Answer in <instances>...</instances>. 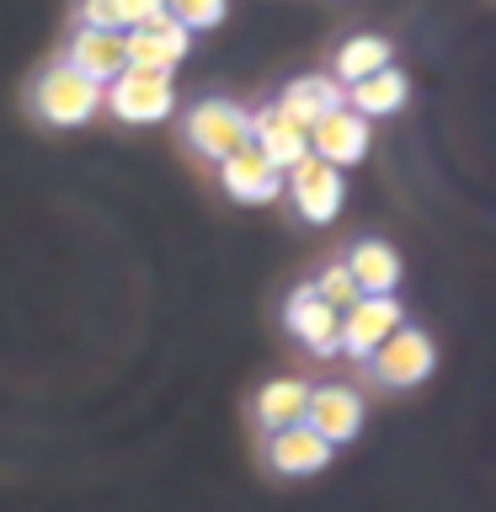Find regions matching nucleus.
I'll return each mask as SVG.
<instances>
[{
  "label": "nucleus",
  "mask_w": 496,
  "mask_h": 512,
  "mask_svg": "<svg viewBox=\"0 0 496 512\" xmlns=\"http://www.w3.org/2000/svg\"><path fill=\"white\" fill-rule=\"evenodd\" d=\"M32 112L48 128H86L102 112V86L86 80L80 70H70L64 59H54L48 70L32 80Z\"/></svg>",
  "instance_id": "obj_1"
},
{
  "label": "nucleus",
  "mask_w": 496,
  "mask_h": 512,
  "mask_svg": "<svg viewBox=\"0 0 496 512\" xmlns=\"http://www.w3.org/2000/svg\"><path fill=\"white\" fill-rule=\"evenodd\" d=\"M102 112H112V118L128 123V128L166 123L176 112V80L160 75V70H134V64H123V70L102 86Z\"/></svg>",
  "instance_id": "obj_2"
},
{
  "label": "nucleus",
  "mask_w": 496,
  "mask_h": 512,
  "mask_svg": "<svg viewBox=\"0 0 496 512\" xmlns=\"http://www.w3.org/2000/svg\"><path fill=\"white\" fill-rule=\"evenodd\" d=\"M187 144L219 166V160H230L235 150L251 144V112L230 96H203V102L187 107Z\"/></svg>",
  "instance_id": "obj_3"
},
{
  "label": "nucleus",
  "mask_w": 496,
  "mask_h": 512,
  "mask_svg": "<svg viewBox=\"0 0 496 512\" xmlns=\"http://www.w3.org/2000/svg\"><path fill=\"white\" fill-rule=\"evenodd\" d=\"M406 326V310H400L395 294H379V299H358L352 310H342V326H336V352L368 363L374 352L390 342V336Z\"/></svg>",
  "instance_id": "obj_4"
},
{
  "label": "nucleus",
  "mask_w": 496,
  "mask_h": 512,
  "mask_svg": "<svg viewBox=\"0 0 496 512\" xmlns=\"http://www.w3.org/2000/svg\"><path fill=\"white\" fill-rule=\"evenodd\" d=\"M283 187H288V203L299 208L304 224H331L336 214H342V198H347L342 171H331L326 160H315V155H304L299 166H288Z\"/></svg>",
  "instance_id": "obj_5"
},
{
  "label": "nucleus",
  "mask_w": 496,
  "mask_h": 512,
  "mask_svg": "<svg viewBox=\"0 0 496 512\" xmlns=\"http://www.w3.org/2000/svg\"><path fill=\"white\" fill-rule=\"evenodd\" d=\"M368 368H374V379L384 384V390H411V384L432 379V368H438V347H432L427 331L400 326L390 342L368 358Z\"/></svg>",
  "instance_id": "obj_6"
},
{
  "label": "nucleus",
  "mask_w": 496,
  "mask_h": 512,
  "mask_svg": "<svg viewBox=\"0 0 496 512\" xmlns=\"http://www.w3.org/2000/svg\"><path fill=\"white\" fill-rule=\"evenodd\" d=\"M304 427L315 438L336 443H352L363 427V395L352 384H310V406H304Z\"/></svg>",
  "instance_id": "obj_7"
},
{
  "label": "nucleus",
  "mask_w": 496,
  "mask_h": 512,
  "mask_svg": "<svg viewBox=\"0 0 496 512\" xmlns=\"http://www.w3.org/2000/svg\"><path fill=\"white\" fill-rule=\"evenodd\" d=\"M187 48H192V32H182V27L171 22V16H160V22H150V27L123 32V59L134 64V70H160V75H171L176 64L187 59Z\"/></svg>",
  "instance_id": "obj_8"
},
{
  "label": "nucleus",
  "mask_w": 496,
  "mask_h": 512,
  "mask_svg": "<svg viewBox=\"0 0 496 512\" xmlns=\"http://www.w3.org/2000/svg\"><path fill=\"white\" fill-rule=\"evenodd\" d=\"M310 155L326 160L331 171L358 166V160L368 155V118H358V112H347V107L326 112V118L310 128Z\"/></svg>",
  "instance_id": "obj_9"
},
{
  "label": "nucleus",
  "mask_w": 496,
  "mask_h": 512,
  "mask_svg": "<svg viewBox=\"0 0 496 512\" xmlns=\"http://www.w3.org/2000/svg\"><path fill=\"white\" fill-rule=\"evenodd\" d=\"M283 320H288V331L304 342V352H315V358H336V326H342V315L326 310V304L315 299L310 283H299L294 294H288Z\"/></svg>",
  "instance_id": "obj_10"
},
{
  "label": "nucleus",
  "mask_w": 496,
  "mask_h": 512,
  "mask_svg": "<svg viewBox=\"0 0 496 512\" xmlns=\"http://www.w3.org/2000/svg\"><path fill=\"white\" fill-rule=\"evenodd\" d=\"M331 464V443L326 438H315L310 427H283V432H267V470L272 475H288V480H299V475H320Z\"/></svg>",
  "instance_id": "obj_11"
},
{
  "label": "nucleus",
  "mask_w": 496,
  "mask_h": 512,
  "mask_svg": "<svg viewBox=\"0 0 496 512\" xmlns=\"http://www.w3.org/2000/svg\"><path fill=\"white\" fill-rule=\"evenodd\" d=\"M219 187L230 192L235 203H278L283 198V171H272L246 144V150H235L230 160H219Z\"/></svg>",
  "instance_id": "obj_12"
},
{
  "label": "nucleus",
  "mask_w": 496,
  "mask_h": 512,
  "mask_svg": "<svg viewBox=\"0 0 496 512\" xmlns=\"http://www.w3.org/2000/svg\"><path fill=\"white\" fill-rule=\"evenodd\" d=\"M251 150L262 155L272 171H288L310 155V134L288 123L278 107H262V112H251Z\"/></svg>",
  "instance_id": "obj_13"
},
{
  "label": "nucleus",
  "mask_w": 496,
  "mask_h": 512,
  "mask_svg": "<svg viewBox=\"0 0 496 512\" xmlns=\"http://www.w3.org/2000/svg\"><path fill=\"white\" fill-rule=\"evenodd\" d=\"M272 107H278L294 128H304V134H310V128L326 118V112L347 107V91L336 86V80H326V75H299V80H288L283 96H278Z\"/></svg>",
  "instance_id": "obj_14"
},
{
  "label": "nucleus",
  "mask_w": 496,
  "mask_h": 512,
  "mask_svg": "<svg viewBox=\"0 0 496 512\" xmlns=\"http://www.w3.org/2000/svg\"><path fill=\"white\" fill-rule=\"evenodd\" d=\"M342 267L352 272V283H358L363 299H379V294H395L400 288V251L390 240H358Z\"/></svg>",
  "instance_id": "obj_15"
},
{
  "label": "nucleus",
  "mask_w": 496,
  "mask_h": 512,
  "mask_svg": "<svg viewBox=\"0 0 496 512\" xmlns=\"http://www.w3.org/2000/svg\"><path fill=\"white\" fill-rule=\"evenodd\" d=\"M64 64H70V70H80L86 80H96V86H107V80L128 64V59H123V32H91V27H75Z\"/></svg>",
  "instance_id": "obj_16"
},
{
  "label": "nucleus",
  "mask_w": 496,
  "mask_h": 512,
  "mask_svg": "<svg viewBox=\"0 0 496 512\" xmlns=\"http://www.w3.org/2000/svg\"><path fill=\"white\" fill-rule=\"evenodd\" d=\"M304 406H310V384L304 379H267L251 400V416L262 432H283L304 422Z\"/></svg>",
  "instance_id": "obj_17"
},
{
  "label": "nucleus",
  "mask_w": 496,
  "mask_h": 512,
  "mask_svg": "<svg viewBox=\"0 0 496 512\" xmlns=\"http://www.w3.org/2000/svg\"><path fill=\"white\" fill-rule=\"evenodd\" d=\"M390 64H395L390 38H379V32H358V38H347L342 48H336V59H331V80L347 91V86H358V80H368V75L390 70Z\"/></svg>",
  "instance_id": "obj_18"
},
{
  "label": "nucleus",
  "mask_w": 496,
  "mask_h": 512,
  "mask_svg": "<svg viewBox=\"0 0 496 512\" xmlns=\"http://www.w3.org/2000/svg\"><path fill=\"white\" fill-rule=\"evenodd\" d=\"M406 96H411V80H406V70L390 64V70L347 86V112H358V118H390V112L406 107Z\"/></svg>",
  "instance_id": "obj_19"
},
{
  "label": "nucleus",
  "mask_w": 496,
  "mask_h": 512,
  "mask_svg": "<svg viewBox=\"0 0 496 512\" xmlns=\"http://www.w3.org/2000/svg\"><path fill=\"white\" fill-rule=\"evenodd\" d=\"M310 288H315V299L326 304V310H336V315L352 310V304L363 299V294H358V283H352V272H347L342 262H326V267H320V278H315Z\"/></svg>",
  "instance_id": "obj_20"
},
{
  "label": "nucleus",
  "mask_w": 496,
  "mask_h": 512,
  "mask_svg": "<svg viewBox=\"0 0 496 512\" xmlns=\"http://www.w3.org/2000/svg\"><path fill=\"white\" fill-rule=\"evenodd\" d=\"M224 11H230V0H166V16L182 32H208L224 22Z\"/></svg>",
  "instance_id": "obj_21"
},
{
  "label": "nucleus",
  "mask_w": 496,
  "mask_h": 512,
  "mask_svg": "<svg viewBox=\"0 0 496 512\" xmlns=\"http://www.w3.org/2000/svg\"><path fill=\"white\" fill-rule=\"evenodd\" d=\"M118 6V32H134V27H150L166 16V0H112Z\"/></svg>",
  "instance_id": "obj_22"
},
{
  "label": "nucleus",
  "mask_w": 496,
  "mask_h": 512,
  "mask_svg": "<svg viewBox=\"0 0 496 512\" xmlns=\"http://www.w3.org/2000/svg\"><path fill=\"white\" fill-rule=\"evenodd\" d=\"M80 27H91V32H118V6L112 0H80Z\"/></svg>",
  "instance_id": "obj_23"
}]
</instances>
